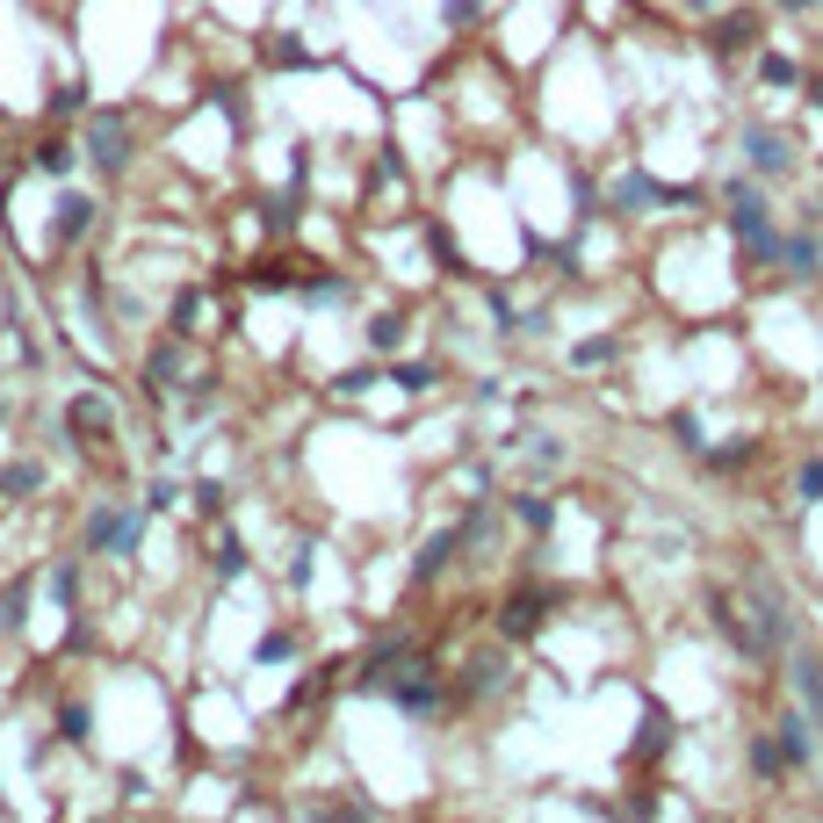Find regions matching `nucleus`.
I'll use <instances>...</instances> for the list:
<instances>
[{"mask_svg":"<svg viewBox=\"0 0 823 823\" xmlns=\"http://www.w3.org/2000/svg\"><path fill=\"white\" fill-rule=\"evenodd\" d=\"M274 66H311V52H304V44H296V36H274Z\"/></svg>","mask_w":823,"mask_h":823,"instance_id":"34","label":"nucleus"},{"mask_svg":"<svg viewBox=\"0 0 823 823\" xmlns=\"http://www.w3.org/2000/svg\"><path fill=\"white\" fill-rule=\"evenodd\" d=\"M463 686H470V694H506V686H514V657H506V651H477Z\"/></svg>","mask_w":823,"mask_h":823,"instance_id":"13","label":"nucleus"},{"mask_svg":"<svg viewBox=\"0 0 823 823\" xmlns=\"http://www.w3.org/2000/svg\"><path fill=\"white\" fill-rule=\"evenodd\" d=\"M145 391L153 397L181 391V347H153V354H145Z\"/></svg>","mask_w":823,"mask_h":823,"instance_id":"15","label":"nucleus"},{"mask_svg":"<svg viewBox=\"0 0 823 823\" xmlns=\"http://www.w3.org/2000/svg\"><path fill=\"white\" fill-rule=\"evenodd\" d=\"M686 8H722V0H686Z\"/></svg>","mask_w":823,"mask_h":823,"instance_id":"46","label":"nucleus"},{"mask_svg":"<svg viewBox=\"0 0 823 823\" xmlns=\"http://www.w3.org/2000/svg\"><path fill=\"white\" fill-rule=\"evenodd\" d=\"M210 102H217V116H224V123H246V102H239V94H232V87H217Z\"/></svg>","mask_w":823,"mask_h":823,"instance_id":"41","label":"nucleus"},{"mask_svg":"<svg viewBox=\"0 0 823 823\" xmlns=\"http://www.w3.org/2000/svg\"><path fill=\"white\" fill-rule=\"evenodd\" d=\"M455 549H463V528H433L427 542H419V556H412V578H419V585L441 578V571L455 564Z\"/></svg>","mask_w":823,"mask_h":823,"instance_id":"9","label":"nucleus"},{"mask_svg":"<svg viewBox=\"0 0 823 823\" xmlns=\"http://www.w3.org/2000/svg\"><path fill=\"white\" fill-rule=\"evenodd\" d=\"M44 585H52L58 607H72V593H80V564H72V556H66V564H52V578H44Z\"/></svg>","mask_w":823,"mask_h":823,"instance_id":"28","label":"nucleus"},{"mask_svg":"<svg viewBox=\"0 0 823 823\" xmlns=\"http://www.w3.org/2000/svg\"><path fill=\"white\" fill-rule=\"evenodd\" d=\"M203 318H210L203 290H181V296H173V332H181V340H195V332H203Z\"/></svg>","mask_w":823,"mask_h":823,"instance_id":"18","label":"nucleus"},{"mask_svg":"<svg viewBox=\"0 0 823 823\" xmlns=\"http://www.w3.org/2000/svg\"><path fill=\"white\" fill-rule=\"evenodd\" d=\"M752 44H758V15H752V8H730V15L708 22V52H715V58H744Z\"/></svg>","mask_w":823,"mask_h":823,"instance_id":"6","label":"nucleus"},{"mask_svg":"<svg viewBox=\"0 0 823 823\" xmlns=\"http://www.w3.org/2000/svg\"><path fill=\"white\" fill-rule=\"evenodd\" d=\"M780 268H788L794 282H816L823 274V246L809 239V232H780Z\"/></svg>","mask_w":823,"mask_h":823,"instance_id":"12","label":"nucleus"},{"mask_svg":"<svg viewBox=\"0 0 823 823\" xmlns=\"http://www.w3.org/2000/svg\"><path fill=\"white\" fill-rule=\"evenodd\" d=\"M30 492H44V463H30V455H22V463L0 470V498H30Z\"/></svg>","mask_w":823,"mask_h":823,"instance_id":"16","label":"nucleus"},{"mask_svg":"<svg viewBox=\"0 0 823 823\" xmlns=\"http://www.w3.org/2000/svg\"><path fill=\"white\" fill-rule=\"evenodd\" d=\"M145 498L137 506H87L80 520V556H137V542H145Z\"/></svg>","mask_w":823,"mask_h":823,"instance_id":"1","label":"nucleus"},{"mask_svg":"<svg viewBox=\"0 0 823 823\" xmlns=\"http://www.w3.org/2000/svg\"><path fill=\"white\" fill-rule=\"evenodd\" d=\"M246 282H253V290H290V274L274 268V260H260V268H253V274H246Z\"/></svg>","mask_w":823,"mask_h":823,"instance_id":"37","label":"nucleus"},{"mask_svg":"<svg viewBox=\"0 0 823 823\" xmlns=\"http://www.w3.org/2000/svg\"><path fill=\"white\" fill-rule=\"evenodd\" d=\"M296 290H304L311 304H347V296H354V282H347V274H304Z\"/></svg>","mask_w":823,"mask_h":823,"instance_id":"21","label":"nucleus"},{"mask_svg":"<svg viewBox=\"0 0 823 823\" xmlns=\"http://www.w3.org/2000/svg\"><path fill=\"white\" fill-rule=\"evenodd\" d=\"M477 8H484V0H441V15H448V22H477Z\"/></svg>","mask_w":823,"mask_h":823,"instance_id":"43","label":"nucleus"},{"mask_svg":"<svg viewBox=\"0 0 823 823\" xmlns=\"http://www.w3.org/2000/svg\"><path fill=\"white\" fill-rule=\"evenodd\" d=\"M87 109H94L87 102V87H58V116H87Z\"/></svg>","mask_w":823,"mask_h":823,"instance_id":"40","label":"nucleus"},{"mask_svg":"<svg viewBox=\"0 0 823 823\" xmlns=\"http://www.w3.org/2000/svg\"><path fill=\"white\" fill-rule=\"evenodd\" d=\"M780 8H788V15H809V8H816V0H780Z\"/></svg>","mask_w":823,"mask_h":823,"instance_id":"44","label":"nucleus"},{"mask_svg":"<svg viewBox=\"0 0 823 823\" xmlns=\"http://www.w3.org/2000/svg\"><path fill=\"white\" fill-rule=\"evenodd\" d=\"M369 383H376V369H347V376H332V391H340V397H361Z\"/></svg>","mask_w":823,"mask_h":823,"instance_id":"36","label":"nucleus"},{"mask_svg":"<svg viewBox=\"0 0 823 823\" xmlns=\"http://www.w3.org/2000/svg\"><path fill=\"white\" fill-rule=\"evenodd\" d=\"M87 730H94L87 708H58V744H87Z\"/></svg>","mask_w":823,"mask_h":823,"instance_id":"31","label":"nucleus"},{"mask_svg":"<svg viewBox=\"0 0 823 823\" xmlns=\"http://www.w3.org/2000/svg\"><path fill=\"white\" fill-rule=\"evenodd\" d=\"M773 744L788 752V766H809V758H816V730H809L802 708H788V715L773 722Z\"/></svg>","mask_w":823,"mask_h":823,"instance_id":"10","label":"nucleus"},{"mask_svg":"<svg viewBox=\"0 0 823 823\" xmlns=\"http://www.w3.org/2000/svg\"><path fill=\"white\" fill-rule=\"evenodd\" d=\"M744 153H752V173H766V181L794 173V137L773 131V123H752V131H744Z\"/></svg>","mask_w":823,"mask_h":823,"instance_id":"5","label":"nucleus"},{"mask_svg":"<svg viewBox=\"0 0 823 823\" xmlns=\"http://www.w3.org/2000/svg\"><path fill=\"white\" fill-rule=\"evenodd\" d=\"M708 463H715V470H744V463H752V441H737V448H715Z\"/></svg>","mask_w":823,"mask_h":823,"instance_id":"39","label":"nucleus"},{"mask_svg":"<svg viewBox=\"0 0 823 823\" xmlns=\"http://www.w3.org/2000/svg\"><path fill=\"white\" fill-rule=\"evenodd\" d=\"M549 607H556V593H542V585H528V593H514V600H506V615H498V629H506V635H514V643H520V635H534V629H542V615H549Z\"/></svg>","mask_w":823,"mask_h":823,"instance_id":"8","label":"nucleus"},{"mask_svg":"<svg viewBox=\"0 0 823 823\" xmlns=\"http://www.w3.org/2000/svg\"><path fill=\"white\" fill-rule=\"evenodd\" d=\"M809 109H823V80H816V87H809Z\"/></svg>","mask_w":823,"mask_h":823,"instance_id":"45","label":"nucleus"},{"mask_svg":"<svg viewBox=\"0 0 823 823\" xmlns=\"http://www.w3.org/2000/svg\"><path fill=\"white\" fill-rule=\"evenodd\" d=\"M672 737H679V722H672V708H643V730H635V758H657V752H665V744Z\"/></svg>","mask_w":823,"mask_h":823,"instance_id":"14","label":"nucleus"},{"mask_svg":"<svg viewBox=\"0 0 823 823\" xmlns=\"http://www.w3.org/2000/svg\"><path fill=\"white\" fill-rule=\"evenodd\" d=\"M794 492H802V506H816V498H823V463H802V477H794Z\"/></svg>","mask_w":823,"mask_h":823,"instance_id":"35","label":"nucleus"},{"mask_svg":"<svg viewBox=\"0 0 823 823\" xmlns=\"http://www.w3.org/2000/svg\"><path fill=\"white\" fill-rule=\"evenodd\" d=\"M260 224H268V232H290V224H296V189L268 195V203H260Z\"/></svg>","mask_w":823,"mask_h":823,"instance_id":"25","label":"nucleus"},{"mask_svg":"<svg viewBox=\"0 0 823 823\" xmlns=\"http://www.w3.org/2000/svg\"><path fill=\"white\" fill-rule=\"evenodd\" d=\"M290 657H296V643H290L282 629H274V635H260V643H253V665H290Z\"/></svg>","mask_w":823,"mask_h":823,"instance_id":"29","label":"nucleus"},{"mask_svg":"<svg viewBox=\"0 0 823 823\" xmlns=\"http://www.w3.org/2000/svg\"><path fill=\"white\" fill-rule=\"evenodd\" d=\"M752 773H758V780H780V773H794V766H788V752H780L773 737H758L752 744Z\"/></svg>","mask_w":823,"mask_h":823,"instance_id":"22","label":"nucleus"},{"mask_svg":"<svg viewBox=\"0 0 823 823\" xmlns=\"http://www.w3.org/2000/svg\"><path fill=\"white\" fill-rule=\"evenodd\" d=\"M195 506H203V514H217V506H224V484L203 477V484H195Z\"/></svg>","mask_w":823,"mask_h":823,"instance_id":"42","label":"nucleus"},{"mask_svg":"<svg viewBox=\"0 0 823 823\" xmlns=\"http://www.w3.org/2000/svg\"><path fill=\"white\" fill-rule=\"evenodd\" d=\"M484 311H492L498 332H514V296H506V290H484Z\"/></svg>","mask_w":823,"mask_h":823,"instance_id":"33","label":"nucleus"},{"mask_svg":"<svg viewBox=\"0 0 823 823\" xmlns=\"http://www.w3.org/2000/svg\"><path fill=\"white\" fill-rule=\"evenodd\" d=\"M672 433H679V448H701V419L694 412H672Z\"/></svg>","mask_w":823,"mask_h":823,"instance_id":"38","label":"nucleus"},{"mask_svg":"<svg viewBox=\"0 0 823 823\" xmlns=\"http://www.w3.org/2000/svg\"><path fill=\"white\" fill-rule=\"evenodd\" d=\"M383 694H391L405 715H433V708H441V679H433L427 665H412V657L391 672V686H383Z\"/></svg>","mask_w":823,"mask_h":823,"instance_id":"4","label":"nucleus"},{"mask_svg":"<svg viewBox=\"0 0 823 823\" xmlns=\"http://www.w3.org/2000/svg\"><path fill=\"white\" fill-rule=\"evenodd\" d=\"M615 354H621V347L607 340V332H593V340H578V347H571V361H578V369H607Z\"/></svg>","mask_w":823,"mask_h":823,"instance_id":"24","label":"nucleus"},{"mask_svg":"<svg viewBox=\"0 0 823 823\" xmlns=\"http://www.w3.org/2000/svg\"><path fill=\"white\" fill-rule=\"evenodd\" d=\"M22 600H30V578H15L8 593H0V635H15V629H22Z\"/></svg>","mask_w":823,"mask_h":823,"instance_id":"26","label":"nucleus"},{"mask_svg":"<svg viewBox=\"0 0 823 823\" xmlns=\"http://www.w3.org/2000/svg\"><path fill=\"white\" fill-rule=\"evenodd\" d=\"M788 679H794V694H802L809 722H823V657L816 651H794L788 657Z\"/></svg>","mask_w":823,"mask_h":823,"instance_id":"11","label":"nucleus"},{"mask_svg":"<svg viewBox=\"0 0 823 823\" xmlns=\"http://www.w3.org/2000/svg\"><path fill=\"white\" fill-rule=\"evenodd\" d=\"M514 520H520V528H534V534H542V528H556V498L520 492V498H514Z\"/></svg>","mask_w":823,"mask_h":823,"instance_id":"19","label":"nucleus"},{"mask_svg":"<svg viewBox=\"0 0 823 823\" xmlns=\"http://www.w3.org/2000/svg\"><path fill=\"white\" fill-rule=\"evenodd\" d=\"M87 159L102 173L131 167V116L123 109H87Z\"/></svg>","mask_w":823,"mask_h":823,"instance_id":"2","label":"nucleus"},{"mask_svg":"<svg viewBox=\"0 0 823 823\" xmlns=\"http://www.w3.org/2000/svg\"><path fill=\"white\" fill-rule=\"evenodd\" d=\"M758 80H766V87H794V80H802V66L780 58V52H766V58H758Z\"/></svg>","mask_w":823,"mask_h":823,"instance_id":"27","label":"nucleus"},{"mask_svg":"<svg viewBox=\"0 0 823 823\" xmlns=\"http://www.w3.org/2000/svg\"><path fill=\"white\" fill-rule=\"evenodd\" d=\"M109 433H116V405H109L102 391H87V397H72V405H66V448H80V455H87V448H102Z\"/></svg>","mask_w":823,"mask_h":823,"instance_id":"3","label":"nucleus"},{"mask_svg":"<svg viewBox=\"0 0 823 823\" xmlns=\"http://www.w3.org/2000/svg\"><path fill=\"white\" fill-rule=\"evenodd\" d=\"M94 217H102V203H94V195H58V217H52V239L58 246H80L87 232H94Z\"/></svg>","mask_w":823,"mask_h":823,"instance_id":"7","label":"nucleus"},{"mask_svg":"<svg viewBox=\"0 0 823 823\" xmlns=\"http://www.w3.org/2000/svg\"><path fill=\"white\" fill-rule=\"evenodd\" d=\"M427 246L448 260V274H463V246H455V232H448V224H427Z\"/></svg>","mask_w":823,"mask_h":823,"instance_id":"30","label":"nucleus"},{"mask_svg":"<svg viewBox=\"0 0 823 823\" xmlns=\"http://www.w3.org/2000/svg\"><path fill=\"white\" fill-rule=\"evenodd\" d=\"M217 578L224 585L246 578V542H239V534H217Z\"/></svg>","mask_w":823,"mask_h":823,"instance_id":"23","label":"nucleus"},{"mask_svg":"<svg viewBox=\"0 0 823 823\" xmlns=\"http://www.w3.org/2000/svg\"><path fill=\"white\" fill-rule=\"evenodd\" d=\"M361 332H369V347H376V354H397V347H405V318H397V311H376Z\"/></svg>","mask_w":823,"mask_h":823,"instance_id":"20","label":"nucleus"},{"mask_svg":"<svg viewBox=\"0 0 823 823\" xmlns=\"http://www.w3.org/2000/svg\"><path fill=\"white\" fill-rule=\"evenodd\" d=\"M433 383H441L433 361H405V369H397V391H433Z\"/></svg>","mask_w":823,"mask_h":823,"instance_id":"32","label":"nucleus"},{"mask_svg":"<svg viewBox=\"0 0 823 823\" xmlns=\"http://www.w3.org/2000/svg\"><path fill=\"white\" fill-rule=\"evenodd\" d=\"M72 167H80V145H66V137H52V145H36V173H52V181H66Z\"/></svg>","mask_w":823,"mask_h":823,"instance_id":"17","label":"nucleus"}]
</instances>
